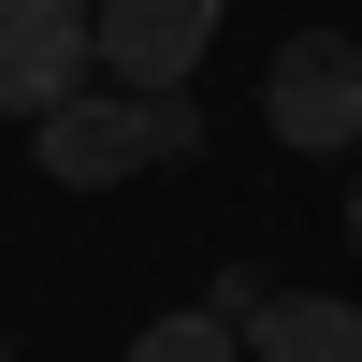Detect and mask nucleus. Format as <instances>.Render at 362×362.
I'll list each match as a JSON object with an SVG mask.
<instances>
[{
    "instance_id": "4",
    "label": "nucleus",
    "mask_w": 362,
    "mask_h": 362,
    "mask_svg": "<svg viewBox=\"0 0 362 362\" xmlns=\"http://www.w3.org/2000/svg\"><path fill=\"white\" fill-rule=\"evenodd\" d=\"M87 44H102V87H189L218 0H87Z\"/></svg>"
},
{
    "instance_id": "5",
    "label": "nucleus",
    "mask_w": 362,
    "mask_h": 362,
    "mask_svg": "<svg viewBox=\"0 0 362 362\" xmlns=\"http://www.w3.org/2000/svg\"><path fill=\"white\" fill-rule=\"evenodd\" d=\"M247 362H362V305L348 290H276L247 319Z\"/></svg>"
},
{
    "instance_id": "1",
    "label": "nucleus",
    "mask_w": 362,
    "mask_h": 362,
    "mask_svg": "<svg viewBox=\"0 0 362 362\" xmlns=\"http://www.w3.org/2000/svg\"><path fill=\"white\" fill-rule=\"evenodd\" d=\"M261 131L305 160H362V44L348 29H290L261 58Z\"/></svg>"
},
{
    "instance_id": "6",
    "label": "nucleus",
    "mask_w": 362,
    "mask_h": 362,
    "mask_svg": "<svg viewBox=\"0 0 362 362\" xmlns=\"http://www.w3.org/2000/svg\"><path fill=\"white\" fill-rule=\"evenodd\" d=\"M131 362H247V334H232L218 305H174V319H145V334H131Z\"/></svg>"
},
{
    "instance_id": "8",
    "label": "nucleus",
    "mask_w": 362,
    "mask_h": 362,
    "mask_svg": "<svg viewBox=\"0 0 362 362\" xmlns=\"http://www.w3.org/2000/svg\"><path fill=\"white\" fill-rule=\"evenodd\" d=\"M0 362H15V348H0Z\"/></svg>"
},
{
    "instance_id": "3",
    "label": "nucleus",
    "mask_w": 362,
    "mask_h": 362,
    "mask_svg": "<svg viewBox=\"0 0 362 362\" xmlns=\"http://www.w3.org/2000/svg\"><path fill=\"white\" fill-rule=\"evenodd\" d=\"M102 87V44H87V0H0V116H44Z\"/></svg>"
},
{
    "instance_id": "2",
    "label": "nucleus",
    "mask_w": 362,
    "mask_h": 362,
    "mask_svg": "<svg viewBox=\"0 0 362 362\" xmlns=\"http://www.w3.org/2000/svg\"><path fill=\"white\" fill-rule=\"evenodd\" d=\"M29 145H44L58 189H131V174H160V145H145V87H73V102L29 116Z\"/></svg>"
},
{
    "instance_id": "7",
    "label": "nucleus",
    "mask_w": 362,
    "mask_h": 362,
    "mask_svg": "<svg viewBox=\"0 0 362 362\" xmlns=\"http://www.w3.org/2000/svg\"><path fill=\"white\" fill-rule=\"evenodd\" d=\"M348 261H362V160H348Z\"/></svg>"
}]
</instances>
